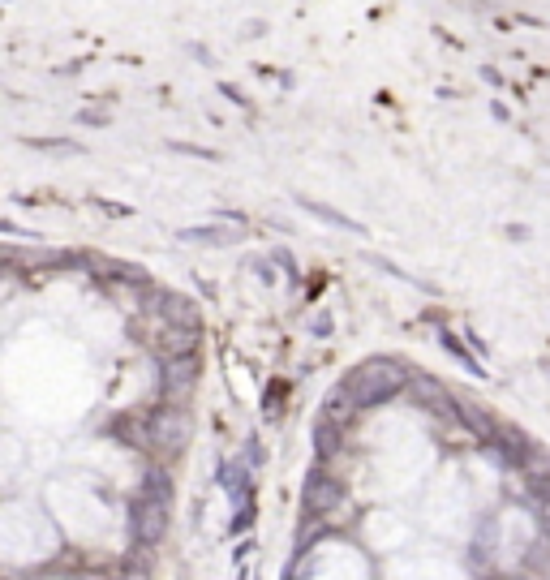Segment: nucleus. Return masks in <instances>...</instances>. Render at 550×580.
Returning a JSON list of instances; mask_svg holds the SVG:
<instances>
[{
  "label": "nucleus",
  "mask_w": 550,
  "mask_h": 580,
  "mask_svg": "<svg viewBox=\"0 0 550 580\" xmlns=\"http://www.w3.org/2000/svg\"><path fill=\"white\" fill-rule=\"evenodd\" d=\"M344 387H349L357 413L361 409H379V404H387L392 396H400V391L409 387V370H404L396 357H370V361H361L349 379H344Z\"/></svg>",
  "instance_id": "obj_1"
},
{
  "label": "nucleus",
  "mask_w": 550,
  "mask_h": 580,
  "mask_svg": "<svg viewBox=\"0 0 550 580\" xmlns=\"http://www.w3.org/2000/svg\"><path fill=\"white\" fill-rule=\"evenodd\" d=\"M142 426H147V452H155L159 460H177L185 447L194 443V417L185 404H159L142 417Z\"/></svg>",
  "instance_id": "obj_2"
},
{
  "label": "nucleus",
  "mask_w": 550,
  "mask_h": 580,
  "mask_svg": "<svg viewBox=\"0 0 550 580\" xmlns=\"http://www.w3.org/2000/svg\"><path fill=\"white\" fill-rule=\"evenodd\" d=\"M168 529H172V507L138 495L134 507H129V533H134L138 550H155L159 542L168 538Z\"/></svg>",
  "instance_id": "obj_3"
},
{
  "label": "nucleus",
  "mask_w": 550,
  "mask_h": 580,
  "mask_svg": "<svg viewBox=\"0 0 550 580\" xmlns=\"http://www.w3.org/2000/svg\"><path fill=\"white\" fill-rule=\"evenodd\" d=\"M301 503H306V516H314V520L336 516L344 507V482L318 464V469L306 477V486H301Z\"/></svg>",
  "instance_id": "obj_4"
},
{
  "label": "nucleus",
  "mask_w": 550,
  "mask_h": 580,
  "mask_svg": "<svg viewBox=\"0 0 550 580\" xmlns=\"http://www.w3.org/2000/svg\"><path fill=\"white\" fill-rule=\"evenodd\" d=\"M159 387H164V396H168V404H185L190 400V391L198 387V374H202V361H198V353H190V357H164L159 361Z\"/></svg>",
  "instance_id": "obj_5"
},
{
  "label": "nucleus",
  "mask_w": 550,
  "mask_h": 580,
  "mask_svg": "<svg viewBox=\"0 0 550 580\" xmlns=\"http://www.w3.org/2000/svg\"><path fill=\"white\" fill-rule=\"evenodd\" d=\"M147 310H155L164 327H202V310H198V301H194V297H185V293H168V288H155Z\"/></svg>",
  "instance_id": "obj_6"
},
{
  "label": "nucleus",
  "mask_w": 550,
  "mask_h": 580,
  "mask_svg": "<svg viewBox=\"0 0 550 580\" xmlns=\"http://www.w3.org/2000/svg\"><path fill=\"white\" fill-rule=\"evenodd\" d=\"M198 344H202V327H159L155 353H159V361L164 357H190V353H198Z\"/></svg>",
  "instance_id": "obj_7"
},
{
  "label": "nucleus",
  "mask_w": 550,
  "mask_h": 580,
  "mask_svg": "<svg viewBox=\"0 0 550 580\" xmlns=\"http://www.w3.org/2000/svg\"><path fill=\"white\" fill-rule=\"evenodd\" d=\"M456 417H460V422H465L469 430H473V439L477 443H495V434H499V422H495V417H490L486 409H482V404H473V400H456V409H452Z\"/></svg>",
  "instance_id": "obj_8"
},
{
  "label": "nucleus",
  "mask_w": 550,
  "mask_h": 580,
  "mask_svg": "<svg viewBox=\"0 0 550 580\" xmlns=\"http://www.w3.org/2000/svg\"><path fill=\"white\" fill-rule=\"evenodd\" d=\"M310 443H314L318 464L336 460V456H340V447H344V426H340V422H327V417H318L314 430H310Z\"/></svg>",
  "instance_id": "obj_9"
},
{
  "label": "nucleus",
  "mask_w": 550,
  "mask_h": 580,
  "mask_svg": "<svg viewBox=\"0 0 550 580\" xmlns=\"http://www.w3.org/2000/svg\"><path fill=\"white\" fill-rule=\"evenodd\" d=\"M409 391H413V400H417V404H426V409H439V413L456 409V400L447 396V387H443V383H434L430 374H409Z\"/></svg>",
  "instance_id": "obj_10"
},
{
  "label": "nucleus",
  "mask_w": 550,
  "mask_h": 580,
  "mask_svg": "<svg viewBox=\"0 0 550 580\" xmlns=\"http://www.w3.org/2000/svg\"><path fill=\"white\" fill-rule=\"evenodd\" d=\"M241 237V228H224V224H190L177 232L181 245H233Z\"/></svg>",
  "instance_id": "obj_11"
},
{
  "label": "nucleus",
  "mask_w": 550,
  "mask_h": 580,
  "mask_svg": "<svg viewBox=\"0 0 550 580\" xmlns=\"http://www.w3.org/2000/svg\"><path fill=\"white\" fill-rule=\"evenodd\" d=\"M297 207H301V211H310L314 220H323V224H331V228H344V232H353V237H366V224L349 220V215H344V211H331L327 202H314V198H297Z\"/></svg>",
  "instance_id": "obj_12"
},
{
  "label": "nucleus",
  "mask_w": 550,
  "mask_h": 580,
  "mask_svg": "<svg viewBox=\"0 0 550 580\" xmlns=\"http://www.w3.org/2000/svg\"><path fill=\"white\" fill-rule=\"evenodd\" d=\"M138 495H142V499L164 503V507H172V499H177V486H172V477H168L164 469H159V464H151L147 477L138 482Z\"/></svg>",
  "instance_id": "obj_13"
},
{
  "label": "nucleus",
  "mask_w": 550,
  "mask_h": 580,
  "mask_svg": "<svg viewBox=\"0 0 550 580\" xmlns=\"http://www.w3.org/2000/svg\"><path fill=\"white\" fill-rule=\"evenodd\" d=\"M353 413H357V404H353V396H349V387L344 383H336L327 391V400H323V417L327 422H353Z\"/></svg>",
  "instance_id": "obj_14"
},
{
  "label": "nucleus",
  "mask_w": 550,
  "mask_h": 580,
  "mask_svg": "<svg viewBox=\"0 0 550 580\" xmlns=\"http://www.w3.org/2000/svg\"><path fill=\"white\" fill-rule=\"evenodd\" d=\"M525 490L533 499H538L542 507H550V460L538 464V456H533V464L525 469Z\"/></svg>",
  "instance_id": "obj_15"
},
{
  "label": "nucleus",
  "mask_w": 550,
  "mask_h": 580,
  "mask_svg": "<svg viewBox=\"0 0 550 580\" xmlns=\"http://www.w3.org/2000/svg\"><path fill=\"white\" fill-rule=\"evenodd\" d=\"M439 344H443V348H447V353H452L456 361H465V366H469V374H477V379H482V374H486V370H482V361H477V357H469V348L460 344V340L452 336V331H439Z\"/></svg>",
  "instance_id": "obj_16"
},
{
  "label": "nucleus",
  "mask_w": 550,
  "mask_h": 580,
  "mask_svg": "<svg viewBox=\"0 0 550 580\" xmlns=\"http://www.w3.org/2000/svg\"><path fill=\"white\" fill-rule=\"evenodd\" d=\"M26 147L31 151H56V155H82L86 151L74 138H26Z\"/></svg>",
  "instance_id": "obj_17"
},
{
  "label": "nucleus",
  "mask_w": 550,
  "mask_h": 580,
  "mask_svg": "<svg viewBox=\"0 0 550 580\" xmlns=\"http://www.w3.org/2000/svg\"><path fill=\"white\" fill-rule=\"evenodd\" d=\"M284 396H288V383H271L267 396H263V422H280L284 417Z\"/></svg>",
  "instance_id": "obj_18"
},
{
  "label": "nucleus",
  "mask_w": 550,
  "mask_h": 580,
  "mask_svg": "<svg viewBox=\"0 0 550 580\" xmlns=\"http://www.w3.org/2000/svg\"><path fill=\"white\" fill-rule=\"evenodd\" d=\"M168 147H172V151H177V155H194V159H211V164H215V159H220V151H211V147H190V142H168Z\"/></svg>",
  "instance_id": "obj_19"
},
{
  "label": "nucleus",
  "mask_w": 550,
  "mask_h": 580,
  "mask_svg": "<svg viewBox=\"0 0 550 580\" xmlns=\"http://www.w3.org/2000/svg\"><path fill=\"white\" fill-rule=\"evenodd\" d=\"M271 263H280V267H284V275H288V280H297V275H301V271H297V258L288 254L284 245H280V250H271Z\"/></svg>",
  "instance_id": "obj_20"
},
{
  "label": "nucleus",
  "mask_w": 550,
  "mask_h": 580,
  "mask_svg": "<svg viewBox=\"0 0 550 580\" xmlns=\"http://www.w3.org/2000/svg\"><path fill=\"white\" fill-rule=\"evenodd\" d=\"M331 327H336V323H331V314H327V310H318V314L310 318V336H318V340H327V336H331Z\"/></svg>",
  "instance_id": "obj_21"
},
{
  "label": "nucleus",
  "mask_w": 550,
  "mask_h": 580,
  "mask_svg": "<svg viewBox=\"0 0 550 580\" xmlns=\"http://www.w3.org/2000/svg\"><path fill=\"white\" fill-rule=\"evenodd\" d=\"M99 211H104V215H112V220H129V215H134V207H125V202H99Z\"/></svg>",
  "instance_id": "obj_22"
},
{
  "label": "nucleus",
  "mask_w": 550,
  "mask_h": 580,
  "mask_svg": "<svg viewBox=\"0 0 550 580\" xmlns=\"http://www.w3.org/2000/svg\"><path fill=\"white\" fill-rule=\"evenodd\" d=\"M220 95H224V99H228V104H233V108H250V99H245V95L237 91L233 82H220Z\"/></svg>",
  "instance_id": "obj_23"
},
{
  "label": "nucleus",
  "mask_w": 550,
  "mask_h": 580,
  "mask_svg": "<svg viewBox=\"0 0 550 580\" xmlns=\"http://www.w3.org/2000/svg\"><path fill=\"white\" fill-rule=\"evenodd\" d=\"M0 232H5V237H39V232L22 228V224H13V220H0Z\"/></svg>",
  "instance_id": "obj_24"
},
{
  "label": "nucleus",
  "mask_w": 550,
  "mask_h": 580,
  "mask_svg": "<svg viewBox=\"0 0 550 580\" xmlns=\"http://www.w3.org/2000/svg\"><path fill=\"white\" fill-rule=\"evenodd\" d=\"M78 125H108L104 112H78Z\"/></svg>",
  "instance_id": "obj_25"
}]
</instances>
